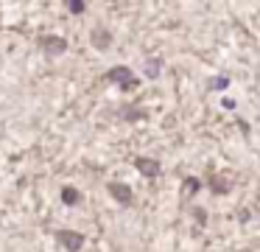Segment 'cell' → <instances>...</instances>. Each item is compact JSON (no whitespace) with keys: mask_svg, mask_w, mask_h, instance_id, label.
I'll return each mask as SVG.
<instances>
[{"mask_svg":"<svg viewBox=\"0 0 260 252\" xmlns=\"http://www.w3.org/2000/svg\"><path fill=\"white\" fill-rule=\"evenodd\" d=\"M104 78H107V81H112V84H118V87H123V90H137V87H140V81H137L135 73H132L126 65L109 67V70L104 73Z\"/></svg>","mask_w":260,"mask_h":252,"instance_id":"cell-1","label":"cell"},{"mask_svg":"<svg viewBox=\"0 0 260 252\" xmlns=\"http://www.w3.org/2000/svg\"><path fill=\"white\" fill-rule=\"evenodd\" d=\"M40 48H42V53H45L48 59H53V56H59V53L68 50V39L56 37V34H45V37H40Z\"/></svg>","mask_w":260,"mask_h":252,"instance_id":"cell-2","label":"cell"},{"mask_svg":"<svg viewBox=\"0 0 260 252\" xmlns=\"http://www.w3.org/2000/svg\"><path fill=\"white\" fill-rule=\"evenodd\" d=\"M56 241L68 252H79L84 246V233H79V230H56Z\"/></svg>","mask_w":260,"mask_h":252,"instance_id":"cell-3","label":"cell"},{"mask_svg":"<svg viewBox=\"0 0 260 252\" xmlns=\"http://www.w3.org/2000/svg\"><path fill=\"white\" fill-rule=\"evenodd\" d=\"M135 168L143 174V177H159L162 174V162L154 160V157H135Z\"/></svg>","mask_w":260,"mask_h":252,"instance_id":"cell-4","label":"cell"},{"mask_svg":"<svg viewBox=\"0 0 260 252\" xmlns=\"http://www.w3.org/2000/svg\"><path fill=\"white\" fill-rule=\"evenodd\" d=\"M107 190L112 193V199L115 202H120V205H132V188L126 182H118V179H112V182H107Z\"/></svg>","mask_w":260,"mask_h":252,"instance_id":"cell-5","label":"cell"},{"mask_svg":"<svg viewBox=\"0 0 260 252\" xmlns=\"http://www.w3.org/2000/svg\"><path fill=\"white\" fill-rule=\"evenodd\" d=\"M207 185H210V190H213V193H218V196H226L232 190V179L221 177V174H210Z\"/></svg>","mask_w":260,"mask_h":252,"instance_id":"cell-6","label":"cell"},{"mask_svg":"<svg viewBox=\"0 0 260 252\" xmlns=\"http://www.w3.org/2000/svg\"><path fill=\"white\" fill-rule=\"evenodd\" d=\"M90 42L95 50H107L109 45H112V34L107 31V28H92L90 31Z\"/></svg>","mask_w":260,"mask_h":252,"instance_id":"cell-7","label":"cell"},{"mask_svg":"<svg viewBox=\"0 0 260 252\" xmlns=\"http://www.w3.org/2000/svg\"><path fill=\"white\" fill-rule=\"evenodd\" d=\"M123 121H129V123H135V121H143V118H148V112L146 109H140V106H123V109L118 112Z\"/></svg>","mask_w":260,"mask_h":252,"instance_id":"cell-8","label":"cell"},{"mask_svg":"<svg viewBox=\"0 0 260 252\" xmlns=\"http://www.w3.org/2000/svg\"><path fill=\"white\" fill-rule=\"evenodd\" d=\"M59 196H62V202H64L68 207H76V205H81V193L73 188V185H64V188H62V193H59Z\"/></svg>","mask_w":260,"mask_h":252,"instance_id":"cell-9","label":"cell"},{"mask_svg":"<svg viewBox=\"0 0 260 252\" xmlns=\"http://www.w3.org/2000/svg\"><path fill=\"white\" fill-rule=\"evenodd\" d=\"M159 73H162V59H148L146 62V76H148V81H154V78H159Z\"/></svg>","mask_w":260,"mask_h":252,"instance_id":"cell-10","label":"cell"},{"mask_svg":"<svg viewBox=\"0 0 260 252\" xmlns=\"http://www.w3.org/2000/svg\"><path fill=\"white\" fill-rule=\"evenodd\" d=\"M199 188H202V182H199L196 177H185V179H182V196L199 193Z\"/></svg>","mask_w":260,"mask_h":252,"instance_id":"cell-11","label":"cell"},{"mask_svg":"<svg viewBox=\"0 0 260 252\" xmlns=\"http://www.w3.org/2000/svg\"><path fill=\"white\" fill-rule=\"evenodd\" d=\"M64 6H68V11H73V14H84V11H87L84 0H68Z\"/></svg>","mask_w":260,"mask_h":252,"instance_id":"cell-12","label":"cell"},{"mask_svg":"<svg viewBox=\"0 0 260 252\" xmlns=\"http://www.w3.org/2000/svg\"><path fill=\"white\" fill-rule=\"evenodd\" d=\"M226 87H230V76H215L210 81V90H226Z\"/></svg>","mask_w":260,"mask_h":252,"instance_id":"cell-13","label":"cell"},{"mask_svg":"<svg viewBox=\"0 0 260 252\" xmlns=\"http://www.w3.org/2000/svg\"><path fill=\"white\" fill-rule=\"evenodd\" d=\"M193 216H196V221L202 224V227H204V224H207V213H204L202 207H196V210H193Z\"/></svg>","mask_w":260,"mask_h":252,"instance_id":"cell-14","label":"cell"},{"mask_svg":"<svg viewBox=\"0 0 260 252\" xmlns=\"http://www.w3.org/2000/svg\"><path fill=\"white\" fill-rule=\"evenodd\" d=\"M221 106H224V109H235V101H232V98H224V101H221Z\"/></svg>","mask_w":260,"mask_h":252,"instance_id":"cell-15","label":"cell"}]
</instances>
